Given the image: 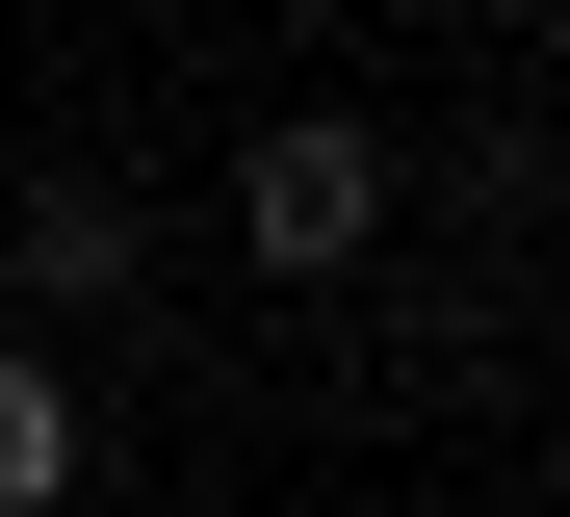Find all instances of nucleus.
Wrapping results in <instances>:
<instances>
[{
	"label": "nucleus",
	"instance_id": "f257e3e1",
	"mask_svg": "<svg viewBox=\"0 0 570 517\" xmlns=\"http://www.w3.org/2000/svg\"><path fill=\"white\" fill-rule=\"evenodd\" d=\"M363 233H390V156H363V130H259L234 156V259L259 285H337Z\"/></svg>",
	"mask_w": 570,
	"mask_h": 517
},
{
	"label": "nucleus",
	"instance_id": "f03ea898",
	"mask_svg": "<svg viewBox=\"0 0 570 517\" xmlns=\"http://www.w3.org/2000/svg\"><path fill=\"white\" fill-rule=\"evenodd\" d=\"M0 259H27V310H105V285H130V181H27Z\"/></svg>",
	"mask_w": 570,
	"mask_h": 517
},
{
	"label": "nucleus",
	"instance_id": "7ed1b4c3",
	"mask_svg": "<svg viewBox=\"0 0 570 517\" xmlns=\"http://www.w3.org/2000/svg\"><path fill=\"white\" fill-rule=\"evenodd\" d=\"M52 491H78V388L0 337V517H52Z\"/></svg>",
	"mask_w": 570,
	"mask_h": 517
},
{
	"label": "nucleus",
	"instance_id": "20e7f679",
	"mask_svg": "<svg viewBox=\"0 0 570 517\" xmlns=\"http://www.w3.org/2000/svg\"><path fill=\"white\" fill-rule=\"evenodd\" d=\"M544 27H570V0H544Z\"/></svg>",
	"mask_w": 570,
	"mask_h": 517
}]
</instances>
